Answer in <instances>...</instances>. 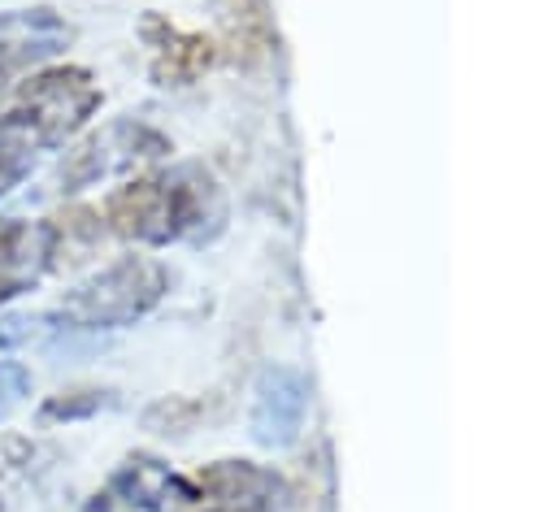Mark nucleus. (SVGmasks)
I'll return each instance as SVG.
<instances>
[{
    "instance_id": "1",
    "label": "nucleus",
    "mask_w": 556,
    "mask_h": 512,
    "mask_svg": "<svg viewBox=\"0 0 556 512\" xmlns=\"http://www.w3.org/2000/svg\"><path fill=\"white\" fill-rule=\"evenodd\" d=\"M104 230L139 247H165L178 239H208L222 230V187L204 165L143 169L104 195Z\"/></svg>"
},
{
    "instance_id": "2",
    "label": "nucleus",
    "mask_w": 556,
    "mask_h": 512,
    "mask_svg": "<svg viewBox=\"0 0 556 512\" xmlns=\"http://www.w3.org/2000/svg\"><path fill=\"white\" fill-rule=\"evenodd\" d=\"M165 291H169L165 265L130 252L100 265L78 286H70L48 317L61 321V330H126L143 321L165 299Z\"/></svg>"
},
{
    "instance_id": "3",
    "label": "nucleus",
    "mask_w": 556,
    "mask_h": 512,
    "mask_svg": "<svg viewBox=\"0 0 556 512\" xmlns=\"http://www.w3.org/2000/svg\"><path fill=\"white\" fill-rule=\"evenodd\" d=\"M100 104H104V91L87 65L48 61L17 78L4 113H13L35 135V143L43 152H52V148H65L70 139H78L87 130V121L100 113Z\"/></svg>"
},
{
    "instance_id": "4",
    "label": "nucleus",
    "mask_w": 556,
    "mask_h": 512,
    "mask_svg": "<svg viewBox=\"0 0 556 512\" xmlns=\"http://www.w3.org/2000/svg\"><path fill=\"white\" fill-rule=\"evenodd\" d=\"M287 486L256 460H213L187 477L178 512H282Z\"/></svg>"
},
{
    "instance_id": "5",
    "label": "nucleus",
    "mask_w": 556,
    "mask_h": 512,
    "mask_svg": "<svg viewBox=\"0 0 556 512\" xmlns=\"http://www.w3.org/2000/svg\"><path fill=\"white\" fill-rule=\"evenodd\" d=\"M169 143L139 126V121H113L109 130H91L83 139H74L56 165V191L61 195H78L87 187H96L104 174H113L117 165H135V161H152L165 156Z\"/></svg>"
},
{
    "instance_id": "6",
    "label": "nucleus",
    "mask_w": 556,
    "mask_h": 512,
    "mask_svg": "<svg viewBox=\"0 0 556 512\" xmlns=\"http://www.w3.org/2000/svg\"><path fill=\"white\" fill-rule=\"evenodd\" d=\"M187 490V473H174L152 451H130L100 490L83 499L78 512H165L178 508Z\"/></svg>"
},
{
    "instance_id": "7",
    "label": "nucleus",
    "mask_w": 556,
    "mask_h": 512,
    "mask_svg": "<svg viewBox=\"0 0 556 512\" xmlns=\"http://www.w3.org/2000/svg\"><path fill=\"white\" fill-rule=\"evenodd\" d=\"M70 39H74V26L48 4L4 9L0 13V78L56 61L70 48Z\"/></svg>"
},
{
    "instance_id": "8",
    "label": "nucleus",
    "mask_w": 556,
    "mask_h": 512,
    "mask_svg": "<svg viewBox=\"0 0 556 512\" xmlns=\"http://www.w3.org/2000/svg\"><path fill=\"white\" fill-rule=\"evenodd\" d=\"M139 39L152 52V78L161 87H191L204 69L217 61V43L200 30H182L161 13H148L139 22Z\"/></svg>"
},
{
    "instance_id": "9",
    "label": "nucleus",
    "mask_w": 556,
    "mask_h": 512,
    "mask_svg": "<svg viewBox=\"0 0 556 512\" xmlns=\"http://www.w3.org/2000/svg\"><path fill=\"white\" fill-rule=\"evenodd\" d=\"M48 273V226L43 221H22V217H0V308Z\"/></svg>"
},
{
    "instance_id": "10",
    "label": "nucleus",
    "mask_w": 556,
    "mask_h": 512,
    "mask_svg": "<svg viewBox=\"0 0 556 512\" xmlns=\"http://www.w3.org/2000/svg\"><path fill=\"white\" fill-rule=\"evenodd\" d=\"M304 417V382L291 369H265L256 382V412H252V434L269 447H282L295 438Z\"/></svg>"
},
{
    "instance_id": "11",
    "label": "nucleus",
    "mask_w": 556,
    "mask_h": 512,
    "mask_svg": "<svg viewBox=\"0 0 556 512\" xmlns=\"http://www.w3.org/2000/svg\"><path fill=\"white\" fill-rule=\"evenodd\" d=\"M48 226V273L61 269H78L83 260H91L104 243V217L91 204H61L56 213L43 217Z\"/></svg>"
},
{
    "instance_id": "12",
    "label": "nucleus",
    "mask_w": 556,
    "mask_h": 512,
    "mask_svg": "<svg viewBox=\"0 0 556 512\" xmlns=\"http://www.w3.org/2000/svg\"><path fill=\"white\" fill-rule=\"evenodd\" d=\"M39 156H43V148L35 143V135L13 113L0 108V195H9L35 169Z\"/></svg>"
},
{
    "instance_id": "13",
    "label": "nucleus",
    "mask_w": 556,
    "mask_h": 512,
    "mask_svg": "<svg viewBox=\"0 0 556 512\" xmlns=\"http://www.w3.org/2000/svg\"><path fill=\"white\" fill-rule=\"evenodd\" d=\"M113 404V391L109 386H91V382H78V386H61L56 395H48L39 404V425H70V421H87L96 417L100 408Z\"/></svg>"
},
{
    "instance_id": "14",
    "label": "nucleus",
    "mask_w": 556,
    "mask_h": 512,
    "mask_svg": "<svg viewBox=\"0 0 556 512\" xmlns=\"http://www.w3.org/2000/svg\"><path fill=\"white\" fill-rule=\"evenodd\" d=\"M217 4H222V22L230 30V43H239L248 52L269 48V26H265L261 0H217Z\"/></svg>"
},
{
    "instance_id": "15",
    "label": "nucleus",
    "mask_w": 556,
    "mask_h": 512,
    "mask_svg": "<svg viewBox=\"0 0 556 512\" xmlns=\"http://www.w3.org/2000/svg\"><path fill=\"white\" fill-rule=\"evenodd\" d=\"M195 417H200V404H195V399H182V395H165V399L148 404V412H143V425H148V430H156V434H187Z\"/></svg>"
},
{
    "instance_id": "16",
    "label": "nucleus",
    "mask_w": 556,
    "mask_h": 512,
    "mask_svg": "<svg viewBox=\"0 0 556 512\" xmlns=\"http://www.w3.org/2000/svg\"><path fill=\"white\" fill-rule=\"evenodd\" d=\"M30 369L22 364V360H9V356H0V421L30 395Z\"/></svg>"
},
{
    "instance_id": "17",
    "label": "nucleus",
    "mask_w": 556,
    "mask_h": 512,
    "mask_svg": "<svg viewBox=\"0 0 556 512\" xmlns=\"http://www.w3.org/2000/svg\"><path fill=\"white\" fill-rule=\"evenodd\" d=\"M35 456H39V447H35L30 438L4 434V438H0V477H26Z\"/></svg>"
},
{
    "instance_id": "18",
    "label": "nucleus",
    "mask_w": 556,
    "mask_h": 512,
    "mask_svg": "<svg viewBox=\"0 0 556 512\" xmlns=\"http://www.w3.org/2000/svg\"><path fill=\"white\" fill-rule=\"evenodd\" d=\"M39 321L43 317H0V351H13L22 343H30L35 330H39Z\"/></svg>"
},
{
    "instance_id": "19",
    "label": "nucleus",
    "mask_w": 556,
    "mask_h": 512,
    "mask_svg": "<svg viewBox=\"0 0 556 512\" xmlns=\"http://www.w3.org/2000/svg\"><path fill=\"white\" fill-rule=\"evenodd\" d=\"M0 508H4V499H0Z\"/></svg>"
}]
</instances>
